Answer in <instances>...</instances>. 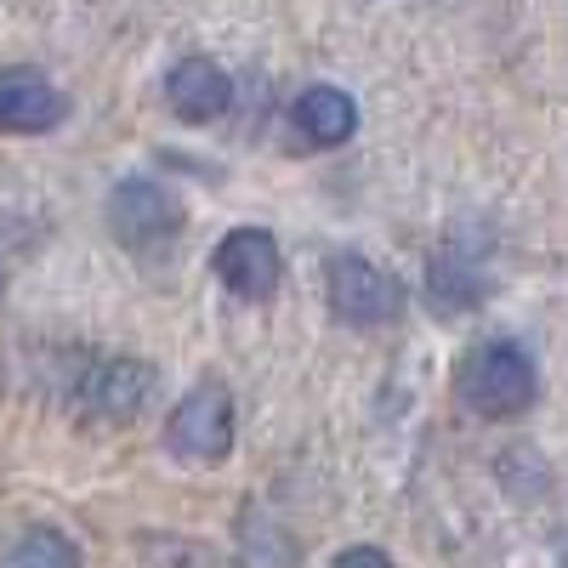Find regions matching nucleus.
<instances>
[{
  "label": "nucleus",
  "mask_w": 568,
  "mask_h": 568,
  "mask_svg": "<svg viewBox=\"0 0 568 568\" xmlns=\"http://www.w3.org/2000/svg\"><path fill=\"white\" fill-rule=\"evenodd\" d=\"M455 393L484 420H517L535 404V358L517 342H478L455 369Z\"/></svg>",
  "instance_id": "1"
},
{
  "label": "nucleus",
  "mask_w": 568,
  "mask_h": 568,
  "mask_svg": "<svg viewBox=\"0 0 568 568\" xmlns=\"http://www.w3.org/2000/svg\"><path fill=\"white\" fill-rule=\"evenodd\" d=\"M165 444L187 466L227 460V449H233V398H227V387L222 382H200L194 393H187L171 409V420H165Z\"/></svg>",
  "instance_id": "2"
},
{
  "label": "nucleus",
  "mask_w": 568,
  "mask_h": 568,
  "mask_svg": "<svg viewBox=\"0 0 568 568\" xmlns=\"http://www.w3.org/2000/svg\"><path fill=\"white\" fill-rule=\"evenodd\" d=\"M324 296H329V313H336L342 324H358V329L387 324L404 307L398 278H387L369 256H353V251L324 262Z\"/></svg>",
  "instance_id": "3"
},
{
  "label": "nucleus",
  "mask_w": 568,
  "mask_h": 568,
  "mask_svg": "<svg viewBox=\"0 0 568 568\" xmlns=\"http://www.w3.org/2000/svg\"><path fill=\"white\" fill-rule=\"evenodd\" d=\"M182 222H187L182 200L171 194V187L149 182V176H131L109 194V227H114V240L125 251H154V245L176 240Z\"/></svg>",
  "instance_id": "4"
},
{
  "label": "nucleus",
  "mask_w": 568,
  "mask_h": 568,
  "mask_svg": "<svg viewBox=\"0 0 568 568\" xmlns=\"http://www.w3.org/2000/svg\"><path fill=\"white\" fill-rule=\"evenodd\" d=\"M211 267L240 302H267L284 278V256H278V240L267 227H233L216 245Z\"/></svg>",
  "instance_id": "5"
},
{
  "label": "nucleus",
  "mask_w": 568,
  "mask_h": 568,
  "mask_svg": "<svg viewBox=\"0 0 568 568\" xmlns=\"http://www.w3.org/2000/svg\"><path fill=\"white\" fill-rule=\"evenodd\" d=\"M154 393V369L136 364V358H109L98 364L80 382V404L91 420H109V426H131L142 415V404H149Z\"/></svg>",
  "instance_id": "6"
},
{
  "label": "nucleus",
  "mask_w": 568,
  "mask_h": 568,
  "mask_svg": "<svg viewBox=\"0 0 568 568\" xmlns=\"http://www.w3.org/2000/svg\"><path fill=\"white\" fill-rule=\"evenodd\" d=\"M63 114H69V98L40 69H0V131L40 136L63 125Z\"/></svg>",
  "instance_id": "7"
},
{
  "label": "nucleus",
  "mask_w": 568,
  "mask_h": 568,
  "mask_svg": "<svg viewBox=\"0 0 568 568\" xmlns=\"http://www.w3.org/2000/svg\"><path fill=\"white\" fill-rule=\"evenodd\" d=\"M165 103H171V114L187 120V125H211V120H222L227 103H233V80H227V69L211 63V58H182V63L165 74Z\"/></svg>",
  "instance_id": "8"
},
{
  "label": "nucleus",
  "mask_w": 568,
  "mask_h": 568,
  "mask_svg": "<svg viewBox=\"0 0 568 568\" xmlns=\"http://www.w3.org/2000/svg\"><path fill=\"white\" fill-rule=\"evenodd\" d=\"M291 131H296L302 149H342V142L358 131V109L336 85H307L291 103Z\"/></svg>",
  "instance_id": "9"
},
{
  "label": "nucleus",
  "mask_w": 568,
  "mask_h": 568,
  "mask_svg": "<svg viewBox=\"0 0 568 568\" xmlns=\"http://www.w3.org/2000/svg\"><path fill=\"white\" fill-rule=\"evenodd\" d=\"M489 291V273H484V256L478 251H460V245H444L426 267V296H433L438 313H466L478 307Z\"/></svg>",
  "instance_id": "10"
},
{
  "label": "nucleus",
  "mask_w": 568,
  "mask_h": 568,
  "mask_svg": "<svg viewBox=\"0 0 568 568\" xmlns=\"http://www.w3.org/2000/svg\"><path fill=\"white\" fill-rule=\"evenodd\" d=\"M0 568H80V551H74V540L63 529L34 524V529H23L7 551H0Z\"/></svg>",
  "instance_id": "11"
},
{
  "label": "nucleus",
  "mask_w": 568,
  "mask_h": 568,
  "mask_svg": "<svg viewBox=\"0 0 568 568\" xmlns=\"http://www.w3.org/2000/svg\"><path fill=\"white\" fill-rule=\"evenodd\" d=\"M336 568H393V562H387V551H375V546H353V551L336 557Z\"/></svg>",
  "instance_id": "12"
},
{
  "label": "nucleus",
  "mask_w": 568,
  "mask_h": 568,
  "mask_svg": "<svg viewBox=\"0 0 568 568\" xmlns=\"http://www.w3.org/2000/svg\"><path fill=\"white\" fill-rule=\"evenodd\" d=\"M0 296H7V267H0Z\"/></svg>",
  "instance_id": "13"
}]
</instances>
